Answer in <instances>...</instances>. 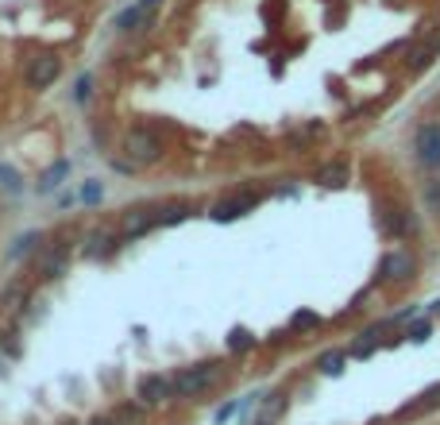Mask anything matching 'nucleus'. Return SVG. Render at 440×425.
I'll use <instances>...</instances> for the list:
<instances>
[{
	"instance_id": "1",
	"label": "nucleus",
	"mask_w": 440,
	"mask_h": 425,
	"mask_svg": "<svg viewBox=\"0 0 440 425\" xmlns=\"http://www.w3.org/2000/svg\"><path fill=\"white\" fill-rule=\"evenodd\" d=\"M417 275V259L409 251H390V255H382L379 263V278L382 283H406V278Z\"/></svg>"
},
{
	"instance_id": "2",
	"label": "nucleus",
	"mask_w": 440,
	"mask_h": 425,
	"mask_svg": "<svg viewBox=\"0 0 440 425\" xmlns=\"http://www.w3.org/2000/svg\"><path fill=\"white\" fill-rule=\"evenodd\" d=\"M216 364H205V367H190V371H182V375L174 379V394H182V398H193V394L208 391V387L216 383Z\"/></svg>"
},
{
	"instance_id": "3",
	"label": "nucleus",
	"mask_w": 440,
	"mask_h": 425,
	"mask_svg": "<svg viewBox=\"0 0 440 425\" xmlns=\"http://www.w3.org/2000/svg\"><path fill=\"white\" fill-rule=\"evenodd\" d=\"M417 158L429 170H440V124H421L417 128Z\"/></svg>"
},
{
	"instance_id": "4",
	"label": "nucleus",
	"mask_w": 440,
	"mask_h": 425,
	"mask_svg": "<svg viewBox=\"0 0 440 425\" xmlns=\"http://www.w3.org/2000/svg\"><path fill=\"white\" fill-rule=\"evenodd\" d=\"M170 398H174V383H170V379L147 375L139 383V402L143 406H162V402H170Z\"/></svg>"
},
{
	"instance_id": "5",
	"label": "nucleus",
	"mask_w": 440,
	"mask_h": 425,
	"mask_svg": "<svg viewBox=\"0 0 440 425\" xmlns=\"http://www.w3.org/2000/svg\"><path fill=\"white\" fill-rule=\"evenodd\" d=\"M124 147H128V155H132V163H155L158 158V140L151 132H143V128L128 135Z\"/></svg>"
},
{
	"instance_id": "6",
	"label": "nucleus",
	"mask_w": 440,
	"mask_h": 425,
	"mask_svg": "<svg viewBox=\"0 0 440 425\" xmlns=\"http://www.w3.org/2000/svg\"><path fill=\"white\" fill-rule=\"evenodd\" d=\"M158 225V213H151V209H128L124 213V221H120V236H143L147 228H155Z\"/></svg>"
},
{
	"instance_id": "7",
	"label": "nucleus",
	"mask_w": 440,
	"mask_h": 425,
	"mask_svg": "<svg viewBox=\"0 0 440 425\" xmlns=\"http://www.w3.org/2000/svg\"><path fill=\"white\" fill-rule=\"evenodd\" d=\"M59 59H35L31 66H27V85L31 89H47V85H54V77H59Z\"/></svg>"
},
{
	"instance_id": "8",
	"label": "nucleus",
	"mask_w": 440,
	"mask_h": 425,
	"mask_svg": "<svg viewBox=\"0 0 440 425\" xmlns=\"http://www.w3.org/2000/svg\"><path fill=\"white\" fill-rule=\"evenodd\" d=\"M251 205H255V197H232V201H220V205H216L213 209V217L216 221H232V217H240V213H243V209H251Z\"/></svg>"
},
{
	"instance_id": "9",
	"label": "nucleus",
	"mask_w": 440,
	"mask_h": 425,
	"mask_svg": "<svg viewBox=\"0 0 440 425\" xmlns=\"http://www.w3.org/2000/svg\"><path fill=\"white\" fill-rule=\"evenodd\" d=\"M437 50H440V31H432V35H429V43L414 50V66H417V70H421V66H429V62H432V54H437Z\"/></svg>"
},
{
	"instance_id": "10",
	"label": "nucleus",
	"mask_w": 440,
	"mask_h": 425,
	"mask_svg": "<svg viewBox=\"0 0 440 425\" xmlns=\"http://www.w3.org/2000/svg\"><path fill=\"white\" fill-rule=\"evenodd\" d=\"M317 182L321 186H344L348 182V167H344V163H333V167H324L321 174H317Z\"/></svg>"
},
{
	"instance_id": "11",
	"label": "nucleus",
	"mask_w": 440,
	"mask_h": 425,
	"mask_svg": "<svg viewBox=\"0 0 440 425\" xmlns=\"http://www.w3.org/2000/svg\"><path fill=\"white\" fill-rule=\"evenodd\" d=\"M317 367H321L324 375H340L344 371V352H324V356L317 359Z\"/></svg>"
},
{
	"instance_id": "12",
	"label": "nucleus",
	"mask_w": 440,
	"mask_h": 425,
	"mask_svg": "<svg viewBox=\"0 0 440 425\" xmlns=\"http://www.w3.org/2000/svg\"><path fill=\"white\" fill-rule=\"evenodd\" d=\"M147 24V8H132V12H120L116 16V27L120 31H132V27Z\"/></svg>"
},
{
	"instance_id": "13",
	"label": "nucleus",
	"mask_w": 440,
	"mask_h": 425,
	"mask_svg": "<svg viewBox=\"0 0 440 425\" xmlns=\"http://www.w3.org/2000/svg\"><path fill=\"white\" fill-rule=\"evenodd\" d=\"M282 410H286V394H282V391H278V394H271V402H266V406H263V422H266V425H271V422H274V417L282 414Z\"/></svg>"
},
{
	"instance_id": "14",
	"label": "nucleus",
	"mask_w": 440,
	"mask_h": 425,
	"mask_svg": "<svg viewBox=\"0 0 440 425\" xmlns=\"http://www.w3.org/2000/svg\"><path fill=\"white\" fill-rule=\"evenodd\" d=\"M190 217V205H170L158 213V225H174V221H185Z\"/></svg>"
},
{
	"instance_id": "15",
	"label": "nucleus",
	"mask_w": 440,
	"mask_h": 425,
	"mask_svg": "<svg viewBox=\"0 0 440 425\" xmlns=\"http://www.w3.org/2000/svg\"><path fill=\"white\" fill-rule=\"evenodd\" d=\"M432 406H440V387H429V391L421 394V402H414L409 410H432ZM406 410V414H409Z\"/></svg>"
},
{
	"instance_id": "16",
	"label": "nucleus",
	"mask_w": 440,
	"mask_h": 425,
	"mask_svg": "<svg viewBox=\"0 0 440 425\" xmlns=\"http://www.w3.org/2000/svg\"><path fill=\"white\" fill-rule=\"evenodd\" d=\"M112 244H116V240H112V236H105V232H100V236H93V240H89V248H85V255H105V251L112 248Z\"/></svg>"
},
{
	"instance_id": "17",
	"label": "nucleus",
	"mask_w": 440,
	"mask_h": 425,
	"mask_svg": "<svg viewBox=\"0 0 440 425\" xmlns=\"http://www.w3.org/2000/svg\"><path fill=\"white\" fill-rule=\"evenodd\" d=\"M62 267H66V251H59V255H47V259H43V275H59V271Z\"/></svg>"
},
{
	"instance_id": "18",
	"label": "nucleus",
	"mask_w": 440,
	"mask_h": 425,
	"mask_svg": "<svg viewBox=\"0 0 440 425\" xmlns=\"http://www.w3.org/2000/svg\"><path fill=\"white\" fill-rule=\"evenodd\" d=\"M429 333H432V325H429V321H414V325H409V341H417V344H421V341H429Z\"/></svg>"
},
{
	"instance_id": "19",
	"label": "nucleus",
	"mask_w": 440,
	"mask_h": 425,
	"mask_svg": "<svg viewBox=\"0 0 440 425\" xmlns=\"http://www.w3.org/2000/svg\"><path fill=\"white\" fill-rule=\"evenodd\" d=\"M228 344H232V348H236V352H240V348H243V352H248V348H251V344H255V341H251V333H243V329H236V333H232V336H228Z\"/></svg>"
},
{
	"instance_id": "20",
	"label": "nucleus",
	"mask_w": 440,
	"mask_h": 425,
	"mask_svg": "<svg viewBox=\"0 0 440 425\" xmlns=\"http://www.w3.org/2000/svg\"><path fill=\"white\" fill-rule=\"evenodd\" d=\"M425 201H429L432 213H440V182H429V186H425Z\"/></svg>"
},
{
	"instance_id": "21",
	"label": "nucleus",
	"mask_w": 440,
	"mask_h": 425,
	"mask_svg": "<svg viewBox=\"0 0 440 425\" xmlns=\"http://www.w3.org/2000/svg\"><path fill=\"white\" fill-rule=\"evenodd\" d=\"M35 244H39V232H27V236H24V240H20V248H16V251H12V259H20V255H24V251H31V248H35Z\"/></svg>"
},
{
	"instance_id": "22",
	"label": "nucleus",
	"mask_w": 440,
	"mask_h": 425,
	"mask_svg": "<svg viewBox=\"0 0 440 425\" xmlns=\"http://www.w3.org/2000/svg\"><path fill=\"white\" fill-rule=\"evenodd\" d=\"M313 325H321V317L317 313H298L294 317V329H313Z\"/></svg>"
},
{
	"instance_id": "23",
	"label": "nucleus",
	"mask_w": 440,
	"mask_h": 425,
	"mask_svg": "<svg viewBox=\"0 0 440 425\" xmlns=\"http://www.w3.org/2000/svg\"><path fill=\"white\" fill-rule=\"evenodd\" d=\"M89 93H93V77L89 74L77 77V100H89Z\"/></svg>"
},
{
	"instance_id": "24",
	"label": "nucleus",
	"mask_w": 440,
	"mask_h": 425,
	"mask_svg": "<svg viewBox=\"0 0 440 425\" xmlns=\"http://www.w3.org/2000/svg\"><path fill=\"white\" fill-rule=\"evenodd\" d=\"M62 174H66V163H62V167H54L47 178H43V190H50V186H59V178H62Z\"/></svg>"
},
{
	"instance_id": "25",
	"label": "nucleus",
	"mask_w": 440,
	"mask_h": 425,
	"mask_svg": "<svg viewBox=\"0 0 440 425\" xmlns=\"http://www.w3.org/2000/svg\"><path fill=\"white\" fill-rule=\"evenodd\" d=\"M82 201H100V186H85V190H82Z\"/></svg>"
},
{
	"instance_id": "26",
	"label": "nucleus",
	"mask_w": 440,
	"mask_h": 425,
	"mask_svg": "<svg viewBox=\"0 0 440 425\" xmlns=\"http://www.w3.org/2000/svg\"><path fill=\"white\" fill-rule=\"evenodd\" d=\"M0 344H4V352H8V356H16V341H12V333H4V341H0Z\"/></svg>"
},
{
	"instance_id": "27",
	"label": "nucleus",
	"mask_w": 440,
	"mask_h": 425,
	"mask_svg": "<svg viewBox=\"0 0 440 425\" xmlns=\"http://www.w3.org/2000/svg\"><path fill=\"white\" fill-rule=\"evenodd\" d=\"M120 417H124V422H139V410H135V406H128Z\"/></svg>"
},
{
	"instance_id": "28",
	"label": "nucleus",
	"mask_w": 440,
	"mask_h": 425,
	"mask_svg": "<svg viewBox=\"0 0 440 425\" xmlns=\"http://www.w3.org/2000/svg\"><path fill=\"white\" fill-rule=\"evenodd\" d=\"M89 425H120V417H93Z\"/></svg>"
},
{
	"instance_id": "29",
	"label": "nucleus",
	"mask_w": 440,
	"mask_h": 425,
	"mask_svg": "<svg viewBox=\"0 0 440 425\" xmlns=\"http://www.w3.org/2000/svg\"><path fill=\"white\" fill-rule=\"evenodd\" d=\"M151 4H158V0H143V8H151Z\"/></svg>"
},
{
	"instance_id": "30",
	"label": "nucleus",
	"mask_w": 440,
	"mask_h": 425,
	"mask_svg": "<svg viewBox=\"0 0 440 425\" xmlns=\"http://www.w3.org/2000/svg\"><path fill=\"white\" fill-rule=\"evenodd\" d=\"M259 425H266V422H259Z\"/></svg>"
}]
</instances>
